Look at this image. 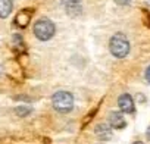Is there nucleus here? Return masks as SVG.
I'll list each match as a JSON object with an SVG mask.
<instances>
[{
  "instance_id": "nucleus-1",
  "label": "nucleus",
  "mask_w": 150,
  "mask_h": 144,
  "mask_svg": "<svg viewBox=\"0 0 150 144\" xmlns=\"http://www.w3.org/2000/svg\"><path fill=\"white\" fill-rule=\"evenodd\" d=\"M109 49H110V53L115 56V57H125L128 53H129V41L128 38L124 35V34H115L112 38H110V43H109Z\"/></svg>"
},
{
  "instance_id": "nucleus-2",
  "label": "nucleus",
  "mask_w": 150,
  "mask_h": 144,
  "mask_svg": "<svg viewBox=\"0 0 150 144\" xmlns=\"http://www.w3.org/2000/svg\"><path fill=\"white\" fill-rule=\"evenodd\" d=\"M52 104L54 110L60 113H68L74 107V96L68 91H57L52 97Z\"/></svg>"
},
{
  "instance_id": "nucleus-3",
  "label": "nucleus",
  "mask_w": 150,
  "mask_h": 144,
  "mask_svg": "<svg viewBox=\"0 0 150 144\" xmlns=\"http://www.w3.org/2000/svg\"><path fill=\"white\" fill-rule=\"evenodd\" d=\"M34 34L38 40L47 41L54 35V24L47 18H41L34 25Z\"/></svg>"
},
{
  "instance_id": "nucleus-4",
  "label": "nucleus",
  "mask_w": 150,
  "mask_h": 144,
  "mask_svg": "<svg viewBox=\"0 0 150 144\" xmlns=\"http://www.w3.org/2000/svg\"><path fill=\"white\" fill-rule=\"evenodd\" d=\"M118 104H119L121 112H124V113H134V100H132V97L129 94H122L118 99Z\"/></svg>"
},
{
  "instance_id": "nucleus-5",
  "label": "nucleus",
  "mask_w": 150,
  "mask_h": 144,
  "mask_svg": "<svg viewBox=\"0 0 150 144\" xmlns=\"http://www.w3.org/2000/svg\"><path fill=\"white\" fill-rule=\"evenodd\" d=\"M109 125H110L112 128H116V129L125 128L127 122H125V119H124V115H122L121 112H112V113L109 115Z\"/></svg>"
},
{
  "instance_id": "nucleus-6",
  "label": "nucleus",
  "mask_w": 150,
  "mask_h": 144,
  "mask_svg": "<svg viewBox=\"0 0 150 144\" xmlns=\"http://www.w3.org/2000/svg\"><path fill=\"white\" fill-rule=\"evenodd\" d=\"M69 15H78L81 12V0H62Z\"/></svg>"
},
{
  "instance_id": "nucleus-7",
  "label": "nucleus",
  "mask_w": 150,
  "mask_h": 144,
  "mask_svg": "<svg viewBox=\"0 0 150 144\" xmlns=\"http://www.w3.org/2000/svg\"><path fill=\"white\" fill-rule=\"evenodd\" d=\"M94 132H96V135H97L100 140H109V138L112 137V128H110V125H108V124H99V125L96 126Z\"/></svg>"
},
{
  "instance_id": "nucleus-8",
  "label": "nucleus",
  "mask_w": 150,
  "mask_h": 144,
  "mask_svg": "<svg viewBox=\"0 0 150 144\" xmlns=\"http://www.w3.org/2000/svg\"><path fill=\"white\" fill-rule=\"evenodd\" d=\"M13 8L12 0H0V18H6L11 15Z\"/></svg>"
},
{
  "instance_id": "nucleus-9",
  "label": "nucleus",
  "mask_w": 150,
  "mask_h": 144,
  "mask_svg": "<svg viewBox=\"0 0 150 144\" xmlns=\"http://www.w3.org/2000/svg\"><path fill=\"white\" fill-rule=\"evenodd\" d=\"M30 18H31V12H30V11H22V12H19L18 16L15 18V24H16L18 27L24 28V27L28 25Z\"/></svg>"
},
{
  "instance_id": "nucleus-10",
  "label": "nucleus",
  "mask_w": 150,
  "mask_h": 144,
  "mask_svg": "<svg viewBox=\"0 0 150 144\" xmlns=\"http://www.w3.org/2000/svg\"><path fill=\"white\" fill-rule=\"evenodd\" d=\"M30 112H31L30 107H16V113H18L19 116H27Z\"/></svg>"
},
{
  "instance_id": "nucleus-11",
  "label": "nucleus",
  "mask_w": 150,
  "mask_h": 144,
  "mask_svg": "<svg viewBox=\"0 0 150 144\" xmlns=\"http://www.w3.org/2000/svg\"><path fill=\"white\" fill-rule=\"evenodd\" d=\"M115 2H116L118 5H121V6H127V5L131 2V0H115Z\"/></svg>"
},
{
  "instance_id": "nucleus-12",
  "label": "nucleus",
  "mask_w": 150,
  "mask_h": 144,
  "mask_svg": "<svg viewBox=\"0 0 150 144\" xmlns=\"http://www.w3.org/2000/svg\"><path fill=\"white\" fill-rule=\"evenodd\" d=\"M144 75H146V80H147V83H150V66L146 69V74H144Z\"/></svg>"
},
{
  "instance_id": "nucleus-13",
  "label": "nucleus",
  "mask_w": 150,
  "mask_h": 144,
  "mask_svg": "<svg viewBox=\"0 0 150 144\" xmlns=\"http://www.w3.org/2000/svg\"><path fill=\"white\" fill-rule=\"evenodd\" d=\"M146 135H147V138H149V140H150V126H149V128H147V132H146Z\"/></svg>"
},
{
  "instance_id": "nucleus-14",
  "label": "nucleus",
  "mask_w": 150,
  "mask_h": 144,
  "mask_svg": "<svg viewBox=\"0 0 150 144\" xmlns=\"http://www.w3.org/2000/svg\"><path fill=\"white\" fill-rule=\"evenodd\" d=\"M134 144H144V143H141V141H135Z\"/></svg>"
},
{
  "instance_id": "nucleus-15",
  "label": "nucleus",
  "mask_w": 150,
  "mask_h": 144,
  "mask_svg": "<svg viewBox=\"0 0 150 144\" xmlns=\"http://www.w3.org/2000/svg\"><path fill=\"white\" fill-rule=\"evenodd\" d=\"M146 2H147V3H149V5H150V0H146Z\"/></svg>"
}]
</instances>
